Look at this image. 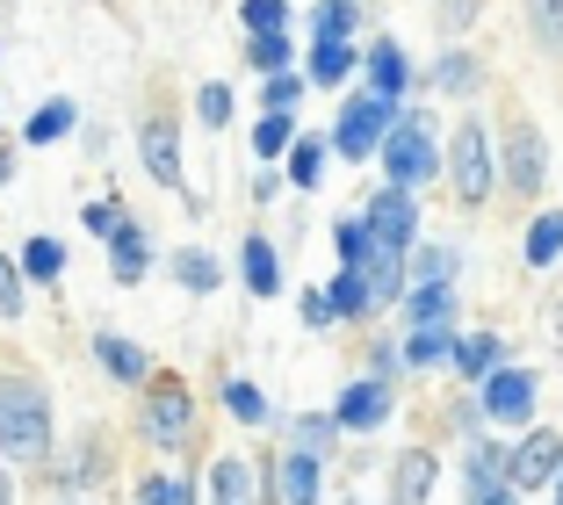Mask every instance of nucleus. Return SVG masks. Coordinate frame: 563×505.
I'll return each mask as SVG.
<instances>
[{"instance_id": "30", "label": "nucleus", "mask_w": 563, "mask_h": 505, "mask_svg": "<svg viewBox=\"0 0 563 505\" xmlns=\"http://www.w3.org/2000/svg\"><path fill=\"white\" fill-rule=\"evenodd\" d=\"M354 30H362V8H354V0H318L311 36H354Z\"/></svg>"}, {"instance_id": "42", "label": "nucleus", "mask_w": 563, "mask_h": 505, "mask_svg": "<svg viewBox=\"0 0 563 505\" xmlns=\"http://www.w3.org/2000/svg\"><path fill=\"white\" fill-rule=\"evenodd\" d=\"M332 433H347V426L332 419V411H311V419H297V440L311 448V455H325V448H332Z\"/></svg>"}, {"instance_id": "26", "label": "nucleus", "mask_w": 563, "mask_h": 505, "mask_svg": "<svg viewBox=\"0 0 563 505\" xmlns=\"http://www.w3.org/2000/svg\"><path fill=\"white\" fill-rule=\"evenodd\" d=\"M455 354V340H448V326H412V340H405V361L412 369H433V361Z\"/></svg>"}, {"instance_id": "32", "label": "nucleus", "mask_w": 563, "mask_h": 505, "mask_svg": "<svg viewBox=\"0 0 563 505\" xmlns=\"http://www.w3.org/2000/svg\"><path fill=\"white\" fill-rule=\"evenodd\" d=\"M22 304H30V267H15L8 253H0V318L15 326V318H22Z\"/></svg>"}, {"instance_id": "47", "label": "nucleus", "mask_w": 563, "mask_h": 505, "mask_svg": "<svg viewBox=\"0 0 563 505\" xmlns=\"http://www.w3.org/2000/svg\"><path fill=\"white\" fill-rule=\"evenodd\" d=\"M470 15H477V0H441V30H448V36H463Z\"/></svg>"}, {"instance_id": "3", "label": "nucleus", "mask_w": 563, "mask_h": 505, "mask_svg": "<svg viewBox=\"0 0 563 505\" xmlns=\"http://www.w3.org/2000/svg\"><path fill=\"white\" fill-rule=\"evenodd\" d=\"M390 123H398V95H354L347 109H340V123H332V152L340 160H376L383 138H390Z\"/></svg>"}, {"instance_id": "19", "label": "nucleus", "mask_w": 563, "mask_h": 505, "mask_svg": "<svg viewBox=\"0 0 563 505\" xmlns=\"http://www.w3.org/2000/svg\"><path fill=\"white\" fill-rule=\"evenodd\" d=\"M239 275H246V289L253 296H275L282 289V267H275V245L261 239V231H253L246 245H239Z\"/></svg>"}, {"instance_id": "20", "label": "nucleus", "mask_w": 563, "mask_h": 505, "mask_svg": "<svg viewBox=\"0 0 563 505\" xmlns=\"http://www.w3.org/2000/svg\"><path fill=\"white\" fill-rule=\"evenodd\" d=\"M368 87H376V95H405V80H412V66H405V51L390 44V36H383V44H368Z\"/></svg>"}, {"instance_id": "27", "label": "nucleus", "mask_w": 563, "mask_h": 505, "mask_svg": "<svg viewBox=\"0 0 563 505\" xmlns=\"http://www.w3.org/2000/svg\"><path fill=\"white\" fill-rule=\"evenodd\" d=\"M325 138H297V145H289V180H297V188H318V174H325Z\"/></svg>"}, {"instance_id": "40", "label": "nucleus", "mask_w": 563, "mask_h": 505, "mask_svg": "<svg viewBox=\"0 0 563 505\" xmlns=\"http://www.w3.org/2000/svg\"><path fill=\"white\" fill-rule=\"evenodd\" d=\"M137 505H196V484H188V476H152V484L137 491Z\"/></svg>"}, {"instance_id": "14", "label": "nucleus", "mask_w": 563, "mask_h": 505, "mask_svg": "<svg viewBox=\"0 0 563 505\" xmlns=\"http://www.w3.org/2000/svg\"><path fill=\"white\" fill-rule=\"evenodd\" d=\"M109 267H117V282H145V267H152V239L137 224H117L109 231Z\"/></svg>"}, {"instance_id": "11", "label": "nucleus", "mask_w": 563, "mask_h": 505, "mask_svg": "<svg viewBox=\"0 0 563 505\" xmlns=\"http://www.w3.org/2000/svg\"><path fill=\"white\" fill-rule=\"evenodd\" d=\"M362 217L376 224L383 245H412V231H419V202H412V188H398V180H390V188H383Z\"/></svg>"}, {"instance_id": "13", "label": "nucleus", "mask_w": 563, "mask_h": 505, "mask_svg": "<svg viewBox=\"0 0 563 505\" xmlns=\"http://www.w3.org/2000/svg\"><path fill=\"white\" fill-rule=\"evenodd\" d=\"M275 484H282V505H318V455L311 448H289L275 462Z\"/></svg>"}, {"instance_id": "22", "label": "nucleus", "mask_w": 563, "mask_h": 505, "mask_svg": "<svg viewBox=\"0 0 563 505\" xmlns=\"http://www.w3.org/2000/svg\"><path fill=\"white\" fill-rule=\"evenodd\" d=\"M405 310H412V326H448V318H455V289H448V282H419V289L405 296Z\"/></svg>"}, {"instance_id": "24", "label": "nucleus", "mask_w": 563, "mask_h": 505, "mask_svg": "<svg viewBox=\"0 0 563 505\" xmlns=\"http://www.w3.org/2000/svg\"><path fill=\"white\" fill-rule=\"evenodd\" d=\"M289 145H297V123H289V109H267L261 131H253V152H261V160H289Z\"/></svg>"}, {"instance_id": "34", "label": "nucleus", "mask_w": 563, "mask_h": 505, "mask_svg": "<svg viewBox=\"0 0 563 505\" xmlns=\"http://www.w3.org/2000/svg\"><path fill=\"white\" fill-rule=\"evenodd\" d=\"M455 369L484 383V375L498 369V340H492V332H477V340H455Z\"/></svg>"}, {"instance_id": "17", "label": "nucleus", "mask_w": 563, "mask_h": 505, "mask_svg": "<svg viewBox=\"0 0 563 505\" xmlns=\"http://www.w3.org/2000/svg\"><path fill=\"white\" fill-rule=\"evenodd\" d=\"M332 310H340V318H368V310H376V282H368V267H347L340 261V275H332Z\"/></svg>"}, {"instance_id": "44", "label": "nucleus", "mask_w": 563, "mask_h": 505, "mask_svg": "<svg viewBox=\"0 0 563 505\" xmlns=\"http://www.w3.org/2000/svg\"><path fill=\"white\" fill-rule=\"evenodd\" d=\"M470 491H498V448H470Z\"/></svg>"}, {"instance_id": "46", "label": "nucleus", "mask_w": 563, "mask_h": 505, "mask_svg": "<svg viewBox=\"0 0 563 505\" xmlns=\"http://www.w3.org/2000/svg\"><path fill=\"white\" fill-rule=\"evenodd\" d=\"M340 310H332V296L325 289H303V326H332Z\"/></svg>"}, {"instance_id": "12", "label": "nucleus", "mask_w": 563, "mask_h": 505, "mask_svg": "<svg viewBox=\"0 0 563 505\" xmlns=\"http://www.w3.org/2000/svg\"><path fill=\"white\" fill-rule=\"evenodd\" d=\"M95 361L117 375V383H152V354H145L137 340H117V332H101V340H95Z\"/></svg>"}, {"instance_id": "41", "label": "nucleus", "mask_w": 563, "mask_h": 505, "mask_svg": "<svg viewBox=\"0 0 563 505\" xmlns=\"http://www.w3.org/2000/svg\"><path fill=\"white\" fill-rule=\"evenodd\" d=\"M261 101H267V109H297V101H303V73H289V66H282V73H267Z\"/></svg>"}, {"instance_id": "35", "label": "nucleus", "mask_w": 563, "mask_h": 505, "mask_svg": "<svg viewBox=\"0 0 563 505\" xmlns=\"http://www.w3.org/2000/svg\"><path fill=\"white\" fill-rule=\"evenodd\" d=\"M433 80H441V95H470L477 87V58L470 51H448L441 66H433Z\"/></svg>"}, {"instance_id": "36", "label": "nucleus", "mask_w": 563, "mask_h": 505, "mask_svg": "<svg viewBox=\"0 0 563 505\" xmlns=\"http://www.w3.org/2000/svg\"><path fill=\"white\" fill-rule=\"evenodd\" d=\"M239 22H246L253 36H267V30H289V0H239Z\"/></svg>"}, {"instance_id": "5", "label": "nucleus", "mask_w": 563, "mask_h": 505, "mask_svg": "<svg viewBox=\"0 0 563 505\" xmlns=\"http://www.w3.org/2000/svg\"><path fill=\"white\" fill-rule=\"evenodd\" d=\"M448 180H455V202H463V210H477V202L492 196V138H484V123H463V131H455V145H448Z\"/></svg>"}, {"instance_id": "2", "label": "nucleus", "mask_w": 563, "mask_h": 505, "mask_svg": "<svg viewBox=\"0 0 563 505\" xmlns=\"http://www.w3.org/2000/svg\"><path fill=\"white\" fill-rule=\"evenodd\" d=\"M137 433H145L159 455H181L188 440H196V397H188V383L152 375L145 397H137Z\"/></svg>"}, {"instance_id": "31", "label": "nucleus", "mask_w": 563, "mask_h": 505, "mask_svg": "<svg viewBox=\"0 0 563 505\" xmlns=\"http://www.w3.org/2000/svg\"><path fill=\"white\" fill-rule=\"evenodd\" d=\"M332 245H340V261H347V267H362L368 253H376V224H368V217H347V224L332 231Z\"/></svg>"}, {"instance_id": "37", "label": "nucleus", "mask_w": 563, "mask_h": 505, "mask_svg": "<svg viewBox=\"0 0 563 505\" xmlns=\"http://www.w3.org/2000/svg\"><path fill=\"white\" fill-rule=\"evenodd\" d=\"M246 58L261 73H282L289 66V30H267V36H246Z\"/></svg>"}, {"instance_id": "39", "label": "nucleus", "mask_w": 563, "mask_h": 505, "mask_svg": "<svg viewBox=\"0 0 563 505\" xmlns=\"http://www.w3.org/2000/svg\"><path fill=\"white\" fill-rule=\"evenodd\" d=\"M224 405H232V411H239V419H246V426H261V419H267V397L253 391L246 375H232V383H224Z\"/></svg>"}, {"instance_id": "15", "label": "nucleus", "mask_w": 563, "mask_h": 505, "mask_svg": "<svg viewBox=\"0 0 563 505\" xmlns=\"http://www.w3.org/2000/svg\"><path fill=\"white\" fill-rule=\"evenodd\" d=\"M354 66H362L354 36H318V44H311V80H318V87H340Z\"/></svg>"}, {"instance_id": "43", "label": "nucleus", "mask_w": 563, "mask_h": 505, "mask_svg": "<svg viewBox=\"0 0 563 505\" xmlns=\"http://www.w3.org/2000/svg\"><path fill=\"white\" fill-rule=\"evenodd\" d=\"M419 282H455V245H419Z\"/></svg>"}, {"instance_id": "49", "label": "nucleus", "mask_w": 563, "mask_h": 505, "mask_svg": "<svg viewBox=\"0 0 563 505\" xmlns=\"http://www.w3.org/2000/svg\"><path fill=\"white\" fill-rule=\"evenodd\" d=\"M477 505H514V498H506V491H484V498Z\"/></svg>"}, {"instance_id": "6", "label": "nucleus", "mask_w": 563, "mask_h": 505, "mask_svg": "<svg viewBox=\"0 0 563 505\" xmlns=\"http://www.w3.org/2000/svg\"><path fill=\"white\" fill-rule=\"evenodd\" d=\"M137 160L159 188H181V131H174V116H145L137 123Z\"/></svg>"}, {"instance_id": "4", "label": "nucleus", "mask_w": 563, "mask_h": 505, "mask_svg": "<svg viewBox=\"0 0 563 505\" xmlns=\"http://www.w3.org/2000/svg\"><path fill=\"white\" fill-rule=\"evenodd\" d=\"M376 160H383V174L398 180V188H419V180H433V174H441V145H433L427 116H398Z\"/></svg>"}, {"instance_id": "38", "label": "nucleus", "mask_w": 563, "mask_h": 505, "mask_svg": "<svg viewBox=\"0 0 563 505\" xmlns=\"http://www.w3.org/2000/svg\"><path fill=\"white\" fill-rule=\"evenodd\" d=\"M196 116L210 123V131H224V123H232V87H224V80L196 87Z\"/></svg>"}, {"instance_id": "7", "label": "nucleus", "mask_w": 563, "mask_h": 505, "mask_svg": "<svg viewBox=\"0 0 563 505\" xmlns=\"http://www.w3.org/2000/svg\"><path fill=\"white\" fill-rule=\"evenodd\" d=\"M484 411L498 426H528L534 419V375L528 369H492L484 375Z\"/></svg>"}, {"instance_id": "51", "label": "nucleus", "mask_w": 563, "mask_h": 505, "mask_svg": "<svg viewBox=\"0 0 563 505\" xmlns=\"http://www.w3.org/2000/svg\"><path fill=\"white\" fill-rule=\"evenodd\" d=\"M556 347H563V310H556Z\"/></svg>"}, {"instance_id": "29", "label": "nucleus", "mask_w": 563, "mask_h": 505, "mask_svg": "<svg viewBox=\"0 0 563 505\" xmlns=\"http://www.w3.org/2000/svg\"><path fill=\"white\" fill-rule=\"evenodd\" d=\"M22 267H30V282H58L66 275V245L58 239H30L22 245Z\"/></svg>"}, {"instance_id": "23", "label": "nucleus", "mask_w": 563, "mask_h": 505, "mask_svg": "<svg viewBox=\"0 0 563 505\" xmlns=\"http://www.w3.org/2000/svg\"><path fill=\"white\" fill-rule=\"evenodd\" d=\"M73 123H80V116H73V101H44V109L22 123V145H58Z\"/></svg>"}, {"instance_id": "45", "label": "nucleus", "mask_w": 563, "mask_h": 505, "mask_svg": "<svg viewBox=\"0 0 563 505\" xmlns=\"http://www.w3.org/2000/svg\"><path fill=\"white\" fill-rule=\"evenodd\" d=\"M117 224H123V202H87V231H101V239H109Z\"/></svg>"}, {"instance_id": "10", "label": "nucleus", "mask_w": 563, "mask_h": 505, "mask_svg": "<svg viewBox=\"0 0 563 505\" xmlns=\"http://www.w3.org/2000/svg\"><path fill=\"white\" fill-rule=\"evenodd\" d=\"M549 174V145L534 123H514V138H506V180H514V196H534Z\"/></svg>"}, {"instance_id": "25", "label": "nucleus", "mask_w": 563, "mask_h": 505, "mask_svg": "<svg viewBox=\"0 0 563 505\" xmlns=\"http://www.w3.org/2000/svg\"><path fill=\"white\" fill-rule=\"evenodd\" d=\"M563 253V210H542L528 224V267H549Z\"/></svg>"}, {"instance_id": "8", "label": "nucleus", "mask_w": 563, "mask_h": 505, "mask_svg": "<svg viewBox=\"0 0 563 505\" xmlns=\"http://www.w3.org/2000/svg\"><path fill=\"white\" fill-rule=\"evenodd\" d=\"M556 470H563V433H528L514 448V462H506V484L514 491H542Z\"/></svg>"}, {"instance_id": "33", "label": "nucleus", "mask_w": 563, "mask_h": 505, "mask_svg": "<svg viewBox=\"0 0 563 505\" xmlns=\"http://www.w3.org/2000/svg\"><path fill=\"white\" fill-rule=\"evenodd\" d=\"M528 22H534L549 58H563V0H528Z\"/></svg>"}, {"instance_id": "52", "label": "nucleus", "mask_w": 563, "mask_h": 505, "mask_svg": "<svg viewBox=\"0 0 563 505\" xmlns=\"http://www.w3.org/2000/svg\"><path fill=\"white\" fill-rule=\"evenodd\" d=\"M556 505H563V498H556Z\"/></svg>"}, {"instance_id": "9", "label": "nucleus", "mask_w": 563, "mask_h": 505, "mask_svg": "<svg viewBox=\"0 0 563 505\" xmlns=\"http://www.w3.org/2000/svg\"><path fill=\"white\" fill-rule=\"evenodd\" d=\"M332 419L347 426V433H368V426L390 419V383L383 375H362V383H347L340 391V405H332Z\"/></svg>"}, {"instance_id": "50", "label": "nucleus", "mask_w": 563, "mask_h": 505, "mask_svg": "<svg viewBox=\"0 0 563 505\" xmlns=\"http://www.w3.org/2000/svg\"><path fill=\"white\" fill-rule=\"evenodd\" d=\"M8 498H15V484H8V470H0V505H8Z\"/></svg>"}, {"instance_id": "18", "label": "nucleus", "mask_w": 563, "mask_h": 505, "mask_svg": "<svg viewBox=\"0 0 563 505\" xmlns=\"http://www.w3.org/2000/svg\"><path fill=\"white\" fill-rule=\"evenodd\" d=\"M427 491H433V455H427V448L398 455V476H390V505H427Z\"/></svg>"}, {"instance_id": "16", "label": "nucleus", "mask_w": 563, "mask_h": 505, "mask_svg": "<svg viewBox=\"0 0 563 505\" xmlns=\"http://www.w3.org/2000/svg\"><path fill=\"white\" fill-rule=\"evenodd\" d=\"M368 282H376V304H398L405 296V282H412V267H405V245H383L376 239V253H368Z\"/></svg>"}, {"instance_id": "21", "label": "nucleus", "mask_w": 563, "mask_h": 505, "mask_svg": "<svg viewBox=\"0 0 563 505\" xmlns=\"http://www.w3.org/2000/svg\"><path fill=\"white\" fill-rule=\"evenodd\" d=\"M210 505H253V470L239 455H224L210 470Z\"/></svg>"}, {"instance_id": "1", "label": "nucleus", "mask_w": 563, "mask_h": 505, "mask_svg": "<svg viewBox=\"0 0 563 505\" xmlns=\"http://www.w3.org/2000/svg\"><path fill=\"white\" fill-rule=\"evenodd\" d=\"M0 455L15 470H44L51 462V397L30 375H0Z\"/></svg>"}, {"instance_id": "48", "label": "nucleus", "mask_w": 563, "mask_h": 505, "mask_svg": "<svg viewBox=\"0 0 563 505\" xmlns=\"http://www.w3.org/2000/svg\"><path fill=\"white\" fill-rule=\"evenodd\" d=\"M8 180H15V145L0 138V188H8Z\"/></svg>"}, {"instance_id": "28", "label": "nucleus", "mask_w": 563, "mask_h": 505, "mask_svg": "<svg viewBox=\"0 0 563 505\" xmlns=\"http://www.w3.org/2000/svg\"><path fill=\"white\" fill-rule=\"evenodd\" d=\"M174 282H181L188 296H210L217 282H224V267H217L210 253H181V261H174Z\"/></svg>"}]
</instances>
